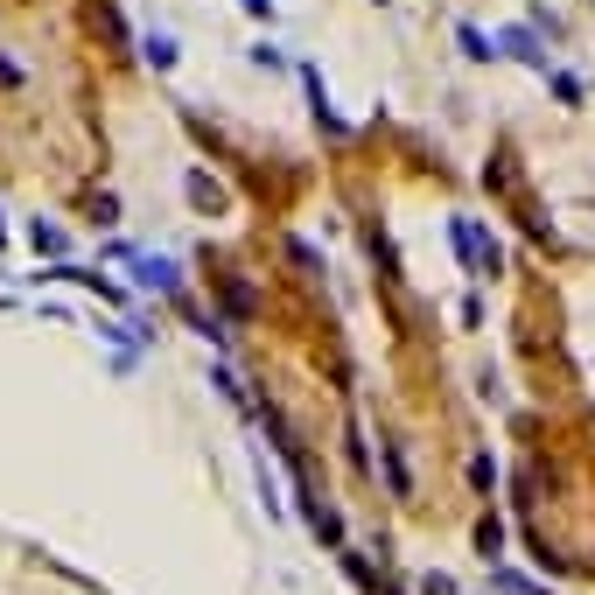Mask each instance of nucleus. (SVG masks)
I'll list each match as a JSON object with an SVG mask.
<instances>
[{
	"mask_svg": "<svg viewBox=\"0 0 595 595\" xmlns=\"http://www.w3.org/2000/svg\"><path fill=\"white\" fill-rule=\"evenodd\" d=\"M449 239H455V253L470 260V274H497V239L476 218H449Z\"/></svg>",
	"mask_w": 595,
	"mask_h": 595,
	"instance_id": "1",
	"label": "nucleus"
},
{
	"mask_svg": "<svg viewBox=\"0 0 595 595\" xmlns=\"http://www.w3.org/2000/svg\"><path fill=\"white\" fill-rule=\"evenodd\" d=\"M518 56V64H526V70H540V78H547V49H540V29H526V22H511V29H497V56Z\"/></svg>",
	"mask_w": 595,
	"mask_h": 595,
	"instance_id": "2",
	"label": "nucleus"
},
{
	"mask_svg": "<svg viewBox=\"0 0 595 595\" xmlns=\"http://www.w3.org/2000/svg\"><path fill=\"white\" fill-rule=\"evenodd\" d=\"M133 266H141V274H133L141 287H162V295H183V266H176V260H162V253H141Z\"/></svg>",
	"mask_w": 595,
	"mask_h": 595,
	"instance_id": "3",
	"label": "nucleus"
},
{
	"mask_svg": "<svg viewBox=\"0 0 595 595\" xmlns=\"http://www.w3.org/2000/svg\"><path fill=\"white\" fill-rule=\"evenodd\" d=\"M183 197H189V203H197V210H210V218H218V210H224V189H218V183H210V176H203V168H189V176H183Z\"/></svg>",
	"mask_w": 595,
	"mask_h": 595,
	"instance_id": "4",
	"label": "nucleus"
},
{
	"mask_svg": "<svg viewBox=\"0 0 595 595\" xmlns=\"http://www.w3.org/2000/svg\"><path fill=\"white\" fill-rule=\"evenodd\" d=\"M455 43H463V56H470V64H497V35H484L476 22H463V29H455Z\"/></svg>",
	"mask_w": 595,
	"mask_h": 595,
	"instance_id": "5",
	"label": "nucleus"
},
{
	"mask_svg": "<svg viewBox=\"0 0 595 595\" xmlns=\"http://www.w3.org/2000/svg\"><path fill=\"white\" fill-rule=\"evenodd\" d=\"M29 245H35V253H49V260H64V253H70V239L56 232V224H43V218L29 224Z\"/></svg>",
	"mask_w": 595,
	"mask_h": 595,
	"instance_id": "6",
	"label": "nucleus"
},
{
	"mask_svg": "<svg viewBox=\"0 0 595 595\" xmlns=\"http://www.w3.org/2000/svg\"><path fill=\"white\" fill-rule=\"evenodd\" d=\"M141 56H147L155 70H176V56H183V49H176V35H162V29H155V35L141 43Z\"/></svg>",
	"mask_w": 595,
	"mask_h": 595,
	"instance_id": "7",
	"label": "nucleus"
},
{
	"mask_svg": "<svg viewBox=\"0 0 595 595\" xmlns=\"http://www.w3.org/2000/svg\"><path fill=\"white\" fill-rule=\"evenodd\" d=\"M378 463H386V484H393V497H414V476H407V463H399V449H393V441L378 449Z\"/></svg>",
	"mask_w": 595,
	"mask_h": 595,
	"instance_id": "8",
	"label": "nucleus"
},
{
	"mask_svg": "<svg viewBox=\"0 0 595 595\" xmlns=\"http://www.w3.org/2000/svg\"><path fill=\"white\" fill-rule=\"evenodd\" d=\"M547 78H553V99H561V106H582V99H588L574 70H547Z\"/></svg>",
	"mask_w": 595,
	"mask_h": 595,
	"instance_id": "9",
	"label": "nucleus"
},
{
	"mask_svg": "<svg viewBox=\"0 0 595 595\" xmlns=\"http://www.w3.org/2000/svg\"><path fill=\"white\" fill-rule=\"evenodd\" d=\"M245 14H253V22H274V0H239Z\"/></svg>",
	"mask_w": 595,
	"mask_h": 595,
	"instance_id": "10",
	"label": "nucleus"
},
{
	"mask_svg": "<svg viewBox=\"0 0 595 595\" xmlns=\"http://www.w3.org/2000/svg\"><path fill=\"white\" fill-rule=\"evenodd\" d=\"M0 239H8V224H0Z\"/></svg>",
	"mask_w": 595,
	"mask_h": 595,
	"instance_id": "11",
	"label": "nucleus"
},
{
	"mask_svg": "<svg viewBox=\"0 0 595 595\" xmlns=\"http://www.w3.org/2000/svg\"><path fill=\"white\" fill-rule=\"evenodd\" d=\"M378 8H386V0H378Z\"/></svg>",
	"mask_w": 595,
	"mask_h": 595,
	"instance_id": "12",
	"label": "nucleus"
}]
</instances>
